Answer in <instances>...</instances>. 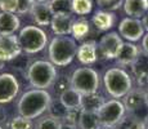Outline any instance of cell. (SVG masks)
Returning a JSON list of instances; mask_svg holds the SVG:
<instances>
[{"instance_id":"1","label":"cell","mask_w":148,"mask_h":129,"mask_svg":"<svg viewBox=\"0 0 148 129\" xmlns=\"http://www.w3.org/2000/svg\"><path fill=\"white\" fill-rule=\"evenodd\" d=\"M50 105L52 97L45 89H31L18 101V112L26 119H35L49 110Z\"/></svg>"},{"instance_id":"2","label":"cell","mask_w":148,"mask_h":129,"mask_svg":"<svg viewBox=\"0 0 148 129\" xmlns=\"http://www.w3.org/2000/svg\"><path fill=\"white\" fill-rule=\"evenodd\" d=\"M77 45L70 36H56L49 44V58L54 66H67L77 56Z\"/></svg>"},{"instance_id":"3","label":"cell","mask_w":148,"mask_h":129,"mask_svg":"<svg viewBox=\"0 0 148 129\" xmlns=\"http://www.w3.org/2000/svg\"><path fill=\"white\" fill-rule=\"evenodd\" d=\"M27 79L35 89H47L57 79V70L52 62L35 61L27 70Z\"/></svg>"},{"instance_id":"4","label":"cell","mask_w":148,"mask_h":129,"mask_svg":"<svg viewBox=\"0 0 148 129\" xmlns=\"http://www.w3.org/2000/svg\"><path fill=\"white\" fill-rule=\"evenodd\" d=\"M104 88L113 98H122L133 89L132 77L122 68L113 67L106 71L103 77Z\"/></svg>"},{"instance_id":"5","label":"cell","mask_w":148,"mask_h":129,"mask_svg":"<svg viewBox=\"0 0 148 129\" xmlns=\"http://www.w3.org/2000/svg\"><path fill=\"white\" fill-rule=\"evenodd\" d=\"M124 106L126 115L133 120L146 124L148 117V94L143 89H132L125 96Z\"/></svg>"},{"instance_id":"6","label":"cell","mask_w":148,"mask_h":129,"mask_svg":"<svg viewBox=\"0 0 148 129\" xmlns=\"http://www.w3.org/2000/svg\"><path fill=\"white\" fill-rule=\"evenodd\" d=\"M71 88L82 96L95 94L99 88V75L92 67H80L71 76Z\"/></svg>"},{"instance_id":"7","label":"cell","mask_w":148,"mask_h":129,"mask_svg":"<svg viewBox=\"0 0 148 129\" xmlns=\"http://www.w3.org/2000/svg\"><path fill=\"white\" fill-rule=\"evenodd\" d=\"M18 40L22 50L28 54H35L47 47L48 36L38 26H26L19 31Z\"/></svg>"},{"instance_id":"8","label":"cell","mask_w":148,"mask_h":129,"mask_svg":"<svg viewBox=\"0 0 148 129\" xmlns=\"http://www.w3.org/2000/svg\"><path fill=\"white\" fill-rule=\"evenodd\" d=\"M97 112H98L101 125L108 128L119 125L121 120L124 119V116L126 115L124 103L119 99H111V101L104 102Z\"/></svg>"},{"instance_id":"9","label":"cell","mask_w":148,"mask_h":129,"mask_svg":"<svg viewBox=\"0 0 148 129\" xmlns=\"http://www.w3.org/2000/svg\"><path fill=\"white\" fill-rule=\"evenodd\" d=\"M122 44H124V41H122L121 36H119L117 32H108L99 40L98 50L103 58L115 59L117 58Z\"/></svg>"},{"instance_id":"10","label":"cell","mask_w":148,"mask_h":129,"mask_svg":"<svg viewBox=\"0 0 148 129\" xmlns=\"http://www.w3.org/2000/svg\"><path fill=\"white\" fill-rule=\"evenodd\" d=\"M119 32L120 36L129 41H138L144 36V27L140 19L126 17L119 25Z\"/></svg>"},{"instance_id":"11","label":"cell","mask_w":148,"mask_h":129,"mask_svg":"<svg viewBox=\"0 0 148 129\" xmlns=\"http://www.w3.org/2000/svg\"><path fill=\"white\" fill-rule=\"evenodd\" d=\"M22 48L19 45L18 36L0 35V62L12 61L21 54Z\"/></svg>"},{"instance_id":"12","label":"cell","mask_w":148,"mask_h":129,"mask_svg":"<svg viewBox=\"0 0 148 129\" xmlns=\"http://www.w3.org/2000/svg\"><path fill=\"white\" fill-rule=\"evenodd\" d=\"M19 84L12 74H0V103L13 101L18 94Z\"/></svg>"},{"instance_id":"13","label":"cell","mask_w":148,"mask_h":129,"mask_svg":"<svg viewBox=\"0 0 148 129\" xmlns=\"http://www.w3.org/2000/svg\"><path fill=\"white\" fill-rule=\"evenodd\" d=\"M76 19L72 14H63V16H53L50 27L57 36H67L72 32V26Z\"/></svg>"},{"instance_id":"14","label":"cell","mask_w":148,"mask_h":129,"mask_svg":"<svg viewBox=\"0 0 148 129\" xmlns=\"http://www.w3.org/2000/svg\"><path fill=\"white\" fill-rule=\"evenodd\" d=\"M82 98H84V96L79 93L77 90H75L73 88H66V89L61 93L59 102H61L68 111H77V110H81Z\"/></svg>"},{"instance_id":"15","label":"cell","mask_w":148,"mask_h":129,"mask_svg":"<svg viewBox=\"0 0 148 129\" xmlns=\"http://www.w3.org/2000/svg\"><path fill=\"white\" fill-rule=\"evenodd\" d=\"M97 49H98V45H97L95 40H89V41L82 43L77 49V59L84 65L94 63L98 58Z\"/></svg>"},{"instance_id":"16","label":"cell","mask_w":148,"mask_h":129,"mask_svg":"<svg viewBox=\"0 0 148 129\" xmlns=\"http://www.w3.org/2000/svg\"><path fill=\"white\" fill-rule=\"evenodd\" d=\"M31 14H32L34 21L39 26H48L50 25L53 18V13L49 8L48 3H36L31 8Z\"/></svg>"},{"instance_id":"17","label":"cell","mask_w":148,"mask_h":129,"mask_svg":"<svg viewBox=\"0 0 148 129\" xmlns=\"http://www.w3.org/2000/svg\"><path fill=\"white\" fill-rule=\"evenodd\" d=\"M140 56L139 48L134 45L133 43H124L121 47L120 52L117 56V61L122 66H129V65H134V62L138 59V57Z\"/></svg>"},{"instance_id":"18","label":"cell","mask_w":148,"mask_h":129,"mask_svg":"<svg viewBox=\"0 0 148 129\" xmlns=\"http://www.w3.org/2000/svg\"><path fill=\"white\" fill-rule=\"evenodd\" d=\"M19 25V18L14 13L0 12V35H14Z\"/></svg>"},{"instance_id":"19","label":"cell","mask_w":148,"mask_h":129,"mask_svg":"<svg viewBox=\"0 0 148 129\" xmlns=\"http://www.w3.org/2000/svg\"><path fill=\"white\" fill-rule=\"evenodd\" d=\"M124 10L132 18H140L148 12L147 0H124Z\"/></svg>"},{"instance_id":"20","label":"cell","mask_w":148,"mask_h":129,"mask_svg":"<svg viewBox=\"0 0 148 129\" xmlns=\"http://www.w3.org/2000/svg\"><path fill=\"white\" fill-rule=\"evenodd\" d=\"M79 129H99V117L97 111L81 110L79 114Z\"/></svg>"},{"instance_id":"21","label":"cell","mask_w":148,"mask_h":129,"mask_svg":"<svg viewBox=\"0 0 148 129\" xmlns=\"http://www.w3.org/2000/svg\"><path fill=\"white\" fill-rule=\"evenodd\" d=\"M113 22H115V16L112 14V12L97 10L93 16V23L101 31H108L113 26Z\"/></svg>"},{"instance_id":"22","label":"cell","mask_w":148,"mask_h":129,"mask_svg":"<svg viewBox=\"0 0 148 129\" xmlns=\"http://www.w3.org/2000/svg\"><path fill=\"white\" fill-rule=\"evenodd\" d=\"M53 16H63V14H73L72 0H50L48 1Z\"/></svg>"},{"instance_id":"23","label":"cell","mask_w":148,"mask_h":129,"mask_svg":"<svg viewBox=\"0 0 148 129\" xmlns=\"http://www.w3.org/2000/svg\"><path fill=\"white\" fill-rule=\"evenodd\" d=\"M89 32V22L86 19H76L72 26V35L75 40H82Z\"/></svg>"},{"instance_id":"24","label":"cell","mask_w":148,"mask_h":129,"mask_svg":"<svg viewBox=\"0 0 148 129\" xmlns=\"http://www.w3.org/2000/svg\"><path fill=\"white\" fill-rule=\"evenodd\" d=\"M72 10L77 16H86L93 10V0H72Z\"/></svg>"},{"instance_id":"25","label":"cell","mask_w":148,"mask_h":129,"mask_svg":"<svg viewBox=\"0 0 148 129\" xmlns=\"http://www.w3.org/2000/svg\"><path fill=\"white\" fill-rule=\"evenodd\" d=\"M103 103L104 102H103V99H102V97H97L95 94H92V96H85V98H82L81 110L98 111Z\"/></svg>"},{"instance_id":"26","label":"cell","mask_w":148,"mask_h":129,"mask_svg":"<svg viewBox=\"0 0 148 129\" xmlns=\"http://www.w3.org/2000/svg\"><path fill=\"white\" fill-rule=\"evenodd\" d=\"M62 121L53 116L42 117L36 124V129H61Z\"/></svg>"},{"instance_id":"27","label":"cell","mask_w":148,"mask_h":129,"mask_svg":"<svg viewBox=\"0 0 148 129\" xmlns=\"http://www.w3.org/2000/svg\"><path fill=\"white\" fill-rule=\"evenodd\" d=\"M49 111H50V116L56 117V119L61 120V121H63V120L66 119V116L68 114V110L64 107L63 105H62L61 102H59V103H54L53 106L50 105Z\"/></svg>"},{"instance_id":"28","label":"cell","mask_w":148,"mask_h":129,"mask_svg":"<svg viewBox=\"0 0 148 129\" xmlns=\"http://www.w3.org/2000/svg\"><path fill=\"white\" fill-rule=\"evenodd\" d=\"M97 3L102 8V10L113 12L124 4V0H97Z\"/></svg>"},{"instance_id":"29","label":"cell","mask_w":148,"mask_h":129,"mask_svg":"<svg viewBox=\"0 0 148 129\" xmlns=\"http://www.w3.org/2000/svg\"><path fill=\"white\" fill-rule=\"evenodd\" d=\"M10 129H32V121L31 119H26L19 115L12 120Z\"/></svg>"},{"instance_id":"30","label":"cell","mask_w":148,"mask_h":129,"mask_svg":"<svg viewBox=\"0 0 148 129\" xmlns=\"http://www.w3.org/2000/svg\"><path fill=\"white\" fill-rule=\"evenodd\" d=\"M19 0H1L0 1V10L8 13H17L18 10Z\"/></svg>"},{"instance_id":"31","label":"cell","mask_w":148,"mask_h":129,"mask_svg":"<svg viewBox=\"0 0 148 129\" xmlns=\"http://www.w3.org/2000/svg\"><path fill=\"white\" fill-rule=\"evenodd\" d=\"M32 5H34V3L31 1V0H19L18 10H17V13L18 14H25L27 12H31Z\"/></svg>"},{"instance_id":"32","label":"cell","mask_w":148,"mask_h":129,"mask_svg":"<svg viewBox=\"0 0 148 129\" xmlns=\"http://www.w3.org/2000/svg\"><path fill=\"white\" fill-rule=\"evenodd\" d=\"M142 47H143L144 54H147L148 56V32L143 36V40H142Z\"/></svg>"},{"instance_id":"33","label":"cell","mask_w":148,"mask_h":129,"mask_svg":"<svg viewBox=\"0 0 148 129\" xmlns=\"http://www.w3.org/2000/svg\"><path fill=\"white\" fill-rule=\"evenodd\" d=\"M5 120H7V112H5V110L0 106V124L1 123H4Z\"/></svg>"},{"instance_id":"34","label":"cell","mask_w":148,"mask_h":129,"mask_svg":"<svg viewBox=\"0 0 148 129\" xmlns=\"http://www.w3.org/2000/svg\"><path fill=\"white\" fill-rule=\"evenodd\" d=\"M61 129H77L76 124H70V123H62Z\"/></svg>"},{"instance_id":"35","label":"cell","mask_w":148,"mask_h":129,"mask_svg":"<svg viewBox=\"0 0 148 129\" xmlns=\"http://www.w3.org/2000/svg\"><path fill=\"white\" fill-rule=\"evenodd\" d=\"M142 23H143V27H144V30L148 32V12L144 14V17H143V21H142Z\"/></svg>"},{"instance_id":"36","label":"cell","mask_w":148,"mask_h":129,"mask_svg":"<svg viewBox=\"0 0 148 129\" xmlns=\"http://www.w3.org/2000/svg\"><path fill=\"white\" fill-rule=\"evenodd\" d=\"M31 1H32L34 4H36V3H48V0H31Z\"/></svg>"},{"instance_id":"37","label":"cell","mask_w":148,"mask_h":129,"mask_svg":"<svg viewBox=\"0 0 148 129\" xmlns=\"http://www.w3.org/2000/svg\"><path fill=\"white\" fill-rule=\"evenodd\" d=\"M140 129H148V125L147 124H142V128Z\"/></svg>"},{"instance_id":"38","label":"cell","mask_w":148,"mask_h":129,"mask_svg":"<svg viewBox=\"0 0 148 129\" xmlns=\"http://www.w3.org/2000/svg\"><path fill=\"white\" fill-rule=\"evenodd\" d=\"M102 129H112V128H108V127H103Z\"/></svg>"},{"instance_id":"39","label":"cell","mask_w":148,"mask_h":129,"mask_svg":"<svg viewBox=\"0 0 148 129\" xmlns=\"http://www.w3.org/2000/svg\"><path fill=\"white\" fill-rule=\"evenodd\" d=\"M146 124H147V125H148V117H147V121H146Z\"/></svg>"},{"instance_id":"40","label":"cell","mask_w":148,"mask_h":129,"mask_svg":"<svg viewBox=\"0 0 148 129\" xmlns=\"http://www.w3.org/2000/svg\"><path fill=\"white\" fill-rule=\"evenodd\" d=\"M0 129H3V128H1V127H0Z\"/></svg>"},{"instance_id":"41","label":"cell","mask_w":148,"mask_h":129,"mask_svg":"<svg viewBox=\"0 0 148 129\" xmlns=\"http://www.w3.org/2000/svg\"><path fill=\"white\" fill-rule=\"evenodd\" d=\"M0 1H1V0H0Z\"/></svg>"},{"instance_id":"42","label":"cell","mask_w":148,"mask_h":129,"mask_svg":"<svg viewBox=\"0 0 148 129\" xmlns=\"http://www.w3.org/2000/svg\"><path fill=\"white\" fill-rule=\"evenodd\" d=\"M147 1H148V0H147Z\"/></svg>"}]
</instances>
